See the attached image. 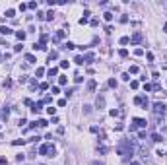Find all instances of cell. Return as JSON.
Instances as JSON below:
<instances>
[{
    "label": "cell",
    "mask_w": 167,
    "mask_h": 165,
    "mask_svg": "<svg viewBox=\"0 0 167 165\" xmlns=\"http://www.w3.org/2000/svg\"><path fill=\"white\" fill-rule=\"evenodd\" d=\"M84 113L89 115V113H91V107H89V105H84Z\"/></svg>",
    "instance_id": "cell-32"
},
{
    "label": "cell",
    "mask_w": 167,
    "mask_h": 165,
    "mask_svg": "<svg viewBox=\"0 0 167 165\" xmlns=\"http://www.w3.org/2000/svg\"><path fill=\"white\" fill-rule=\"evenodd\" d=\"M132 124H134V126H136V128H138V126H142V128H144V126H146V124H148V122H146V120H144V118H134V120H132Z\"/></svg>",
    "instance_id": "cell-5"
},
{
    "label": "cell",
    "mask_w": 167,
    "mask_h": 165,
    "mask_svg": "<svg viewBox=\"0 0 167 165\" xmlns=\"http://www.w3.org/2000/svg\"><path fill=\"white\" fill-rule=\"evenodd\" d=\"M130 165H140L138 161H130Z\"/></svg>",
    "instance_id": "cell-46"
},
{
    "label": "cell",
    "mask_w": 167,
    "mask_h": 165,
    "mask_svg": "<svg viewBox=\"0 0 167 165\" xmlns=\"http://www.w3.org/2000/svg\"><path fill=\"white\" fill-rule=\"evenodd\" d=\"M6 18H16V10L14 8H8L6 10Z\"/></svg>",
    "instance_id": "cell-12"
},
{
    "label": "cell",
    "mask_w": 167,
    "mask_h": 165,
    "mask_svg": "<svg viewBox=\"0 0 167 165\" xmlns=\"http://www.w3.org/2000/svg\"><path fill=\"white\" fill-rule=\"evenodd\" d=\"M47 74H49V78H53V76L58 74V68H55V66H53V68H49V70H47Z\"/></svg>",
    "instance_id": "cell-9"
},
{
    "label": "cell",
    "mask_w": 167,
    "mask_h": 165,
    "mask_svg": "<svg viewBox=\"0 0 167 165\" xmlns=\"http://www.w3.org/2000/svg\"><path fill=\"white\" fill-rule=\"evenodd\" d=\"M0 33H2V35H6V37H8V35H10V33H12V29H10V27H6V25H2V27H0Z\"/></svg>",
    "instance_id": "cell-10"
},
{
    "label": "cell",
    "mask_w": 167,
    "mask_h": 165,
    "mask_svg": "<svg viewBox=\"0 0 167 165\" xmlns=\"http://www.w3.org/2000/svg\"><path fill=\"white\" fill-rule=\"evenodd\" d=\"M95 107H97V109H105V97H103V95H99V97L95 99Z\"/></svg>",
    "instance_id": "cell-3"
},
{
    "label": "cell",
    "mask_w": 167,
    "mask_h": 165,
    "mask_svg": "<svg viewBox=\"0 0 167 165\" xmlns=\"http://www.w3.org/2000/svg\"><path fill=\"white\" fill-rule=\"evenodd\" d=\"M53 18H55V14H53V10H51V12L45 16V20H53Z\"/></svg>",
    "instance_id": "cell-36"
},
{
    "label": "cell",
    "mask_w": 167,
    "mask_h": 165,
    "mask_svg": "<svg viewBox=\"0 0 167 165\" xmlns=\"http://www.w3.org/2000/svg\"><path fill=\"white\" fill-rule=\"evenodd\" d=\"M0 118H8V109H6V111H0Z\"/></svg>",
    "instance_id": "cell-30"
},
{
    "label": "cell",
    "mask_w": 167,
    "mask_h": 165,
    "mask_svg": "<svg viewBox=\"0 0 167 165\" xmlns=\"http://www.w3.org/2000/svg\"><path fill=\"white\" fill-rule=\"evenodd\" d=\"M152 142H161V136H159L157 132H154V134H152Z\"/></svg>",
    "instance_id": "cell-15"
},
{
    "label": "cell",
    "mask_w": 167,
    "mask_h": 165,
    "mask_svg": "<svg viewBox=\"0 0 167 165\" xmlns=\"http://www.w3.org/2000/svg\"><path fill=\"white\" fill-rule=\"evenodd\" d=\"M134 55H136V56H142V55H144V51H142V49H134Z\"/></svg>",
    "instance_id": "cell-33"
},
{
    "label": "cell",
    "mask_w": 167,
    "mask_h": 165,
    "mask_svg": "<svg viewBox=\"0 0 167 165\" xmlns=\"http://www.w3.org/2000/svg\"><path fill=\"white\" fill-rule=\"evenodd\" d=\"M0 165H6V157H0Z\"/></svg>",
    "instance_id": "cell-45"
},
{
    "label": "cell",
    "mask_w": 167,
    "mask_h": 165,
    "mask_svg": "<svg viewBox=\"0 0 167 165\" xmlns=\"http://www.w3.org/2000/svg\"><path fill=\"white\" fill-rule=\"evenodd\" d=\"M22 49H24V45H22V43H20V45H16V47H14V53H20V51H22Z\"/></svg>",
    "instance_id": "cell-28"
},
{
    "label": "cell",
    "mask_w": 167,
    "mask_h": 165,
    "mask_svg": "<svg viewBox=\"0 0 167 165\" xmlns=\"http://www.w3.org/2000/svg\"><path fill=\"white\" fill-rule=\"evenodd\" d=\"M58 83L64 85V83H66V76H58Z\"/></svg>",
    "instance_id": "cell-26"
},
{
    "label": "cell",
    "mask_w": 167,
    "mask_h": 165,
    "mask_svg": "<svg viewBox=\"0 0 167 165\" xmlns=\"http://www.w3.org/2000/svg\"><path fill=\"white\" fill-rule=\"evenodd\" d=\"M25 60H27V62H35V56L33 55H25Z\"/></svg>",
    "instance_id": "cell-27"
},
{
    "label": "cell",
    "mask_w": 167,
    "mask_h": 165,
    "mask_svg": "<svg viewBox=\"0 0 167 165\" xmlns=\"http://www.w3.org/2000/svg\"><path fill=\"white\" fill-rule=\"evenodd\" d=\"M138 66H136V64H134V66H130V74H138Z\"/></svg>",
    "instance_id": "cell-25"
},
{
    "label": "cell",
    "mask_w": 167,
    "mask_h": 165,
    "mask_svg": "<svg viewBox=\"0 0 167 165\" xmlns=\"http://www.w3.org/2000/svg\"><path fill=\"white\" fill-rule=\"evenodd\" d=\"M64 37H66V31H64V29H58V31H56V35H55V41L64 39Z\"/></svg>",
    "instance_id": "cell-7"
},
{
    "label": "cell",
    "mask_w": 167,
    "mask_h": 165,
    "mask_svg": "<svg viewBox=\"0 0 167 165\" xmlns=\"http://www.w3.org/2000/svg\"><path fill=\"white\" fill-rule=\"evenodd\" d=\"M109 85L111 87H117V80H109Z\"/></svg>",
    "instance_id": "cell-43"
},
{
    "label": "cell",
    "mask_w": 167,
    "mask_h": 165,
    "mask_svg": "<svg viewBox=\"0 0 167 165\" xmlns=\"http://www.w3.org/2000/svg\"><path fill=\"white\" fill-rule=\"evenodd\" d=\"M25 35H27L25 31H18V33H16V37H18L20 41H24V39H25Z\"/></svg>",
    "instance_id": "cell-14"
},
{
    "label": "cell",
    "mask_w": 167,
    "mask_h": 165,
    "mask_svg": "<svg viewBox=\"0 0 167 165\" xmlns=\"http://www.w3.org/2000/svg\"><path fill=\"white\" fill-rule=\"evenodd\" d=\"M45 74V68H37V78H41Z\"/></svg>",
    "instance_id": "cell-29"
},
{
    "label": "cell",
    "mask_w": 167,
    "mask_h": 165,
    "mask_svg": "<svg viewBox=\"0 0 167 165\" xmlns=\"http://www.w3.org/2000/svg\"><path fill=\"white\" fill-rule=\"evenodd\" d=\"M45 16H47V14H43V12H37V18H39V20H45Z\"/></svg>",
    "instance_id": "cell-39"
},
{
    "label": "cell",
    "mask_w": 167,
    "mask_h": 165,
    "mask_svg": "<svg viewBox=\"0 0 167 165\" xmlns=\"http://www.w3.org/2000/svg\"><path fill=\"white\" fill-rule=\"evenodd\" d=\"M74 47H76V45H74V43H70V41H68V43H64V49H68V51H72Z\"/></svg>",
    "instance_id": "cell-18"
},
{
    "label": "cell",
    "mask_w": 167,
    "mask_h": 165,
    "mask_svg": "<svg viewBox=\"0 0 167 165\" xmlns=\"http://www.w3.org/2000/svg\"><path fill=\"white\" fill-rule=\"evenodd\" d=\"M37 124H39L41 128H45V126H47V120H45V118H41V120H37Z\"/></svg>",
    "instance_id": "cell-21"
},
{
    "label": "cell",
    "mask_w": 167,
    "mask_h": 165,
    "mask_svg": "<svg viewBox=\"0 0 167 165\" xmlns=\"http://www.w3.org/2000/svg\"><path fill=\"white\" fill-rule=\"evenodd\" d=\"M29 87H31V89L37 87V80H29Z\"/></svg>",
    "instance_id": "cell-31"
},
{
    "label": "cell",
    "mask_w": 167,
    "mask_h": 165,
    "mask_svg": "<svg viewBox=\"0 0 167 165\" xmlns=\"http://www.w3.org/2000/svg\"><path fill=\"white\" fill-rule=\"evenodd\" d=\"M103 18H105V22H111V20H113V14H111V12H105V14H103Z\"/></svg>",
    "instance_id": "cell-16"
},
{
    "label": "cell",
    "mask_w": 167,
    "mask_h": 165,
    "mask_svg": "<svg viewBox=\"0 0 167 165\" xmlns=\"http://www.w3.org/2000/svg\"><path fill=\"white\" fill-rule=\"evenodd\" d=\"M74 62H76V64H84L85 60H84V56H76V58H74Z\"/></svg>",
    "instance_id": "cell-20"
},
{
    "label": "cell",
    "mask_w": 167,
    "mask_h": 165,
    "mask_svg": "<svg viewBox=\"0 0 167 165\" xmlns=\"http://www.w3.org/2000/svg\"><path fill=\"white\" fill-rule=\"evenodd\" d=\"M47 113H49V115H53V117H55V113H56V109H55V107H49V109H47Z\"/></svg>",
    "instance_id": "cell-34"
},
{
    "label": "cell",
    "mask_w": 167,
    "mask_h": 165,
    "mask_svg": "<svg viewBox=\"0 0 167 165\" xmlns=\"http://www.w3.org/2000/svg\"><path fill=\"white\" fill-rule=\"evenodd\" d=\"M120 115V111H117V109H111V117H119Z\"/></svg>",
    "instance_id": "cell-35"
},
{
    "label": "cell",
    "mask_w": 167,
    "mask_h": 165,
    "mask_svg": "<svg viewBox=\"0 0 167 165\" xmlns=\"http://www.w3.org/2000/svg\"><path fill=\"white\" fill-rule=\"evenodd\" d=\"M95 87H97V82H95V80H89V82H87V91H93Z\"/></svg>",
    "instance_id": "cell-8"
},
{
    "label": "cell",
    "mask_w": 167,
    "mask_h": 165,
    "mask_svg": "<svg viewBox=\"0 0 167 165\" xmlns=\"http://www.w3.org/2000/svg\"><path fill=\"white\" fill-rule=\"evenodd\" d=\"M130 87H132V89H136V87H138V82H136V80H134V82H130Z\"/></svg>",
    "instance_id": "cell-42"
},
{
    "label": "cell",
    "mask_w": 167,
    "mask_h": 165,
    "mask_svg": "<svg viewBox=\"0 0 167 165\" xmlns=\"http://www.w3.org/2000/svg\"><path fill=\"white\" fill-rule=\"evenodd\" d=\"M165 111H167L165 103H155V105H154V113H155V115H165Z\"/></svg>",
    "instance_id": "cell-2"
},
{
    "label": "cell",
    "mask_w": 167,
    "mask_h": 165,
    "mask_svg": "<svg viewBox=\"0 0 167 165\" xmlns=\"http://www.w3.org/2000/svg\"><path fill=\"white\" fill-rule=\"evenodd\" d=\"M56 58H58V53H56V51L49 53V62H53V60H56Z\"/></svg>",
    "instance_id": "cell-13"
},
{
    "label": "cell",
    "mask_w": 167,
    "mask_h": 165,
    "mask_svg": "<svg viewBox=\"0 0 167 165\" xmlns=\"http://www.w3.org/2000/svg\"><path fill=\"white\" fill-rule=\"evenodd\" d=\"M89 165H105V163H103V161H91Z\"/></svg>",
    "instance_id": "cell-44"
},
{
    "label": "cell",
    "mask_w": 167,
    "mask_h": 165,
    "mask_svg": "<svg viewBox=\"0 0 167 165\" xmlns=\"http://www.w3.org/2000/svg\"><path fill=\"white\" fill-rule=\"evenodd\" d=\"M27 8H31V10H35V8H37V2H29V4H27Z\"/></svg>",
    "instance_id": "cell-38"
},
{
    "label": "cell",
    "mask_w": 167,
    "mask_h": 165,
    "mask_svg": "<svg viewBox=\"0 0 167 165\" xmlns=\"http://www.w3.org/2000/svg\"><path fill=\"white\" fill-rule=\"evenodd\" d=\"M97 152H99V153H107V152H109V148H105V146H101V148H97Z\"/></svg>",
    "instance_id": "cell-23"
},
{
    "label": "cell",
    "mask_w": 167,
    "mask_h": 165,
    "mask_svg": "<svg viewBox=\"0 0 167 165\" xmlns=\"http://www.w3.org/2000/svg\"><path fill=\"white\" fill-rule=\"evenodd\" d=\"M60 68H68V60H62L60 62Z\"/></svg>",
    "instance_id": "cell-40"
},
{
    "label": "cell",
    "mask_w": 167,
    "mask_h": 165,
    "mask_svg": "<svg viewBox=\"0 0 167 165\" xmlns=\"http://www.w3.org/2000/svg\"><path fill=\"white\" fill-rule=\"evenodd\" d=\"M12 144H14V146H24V144H25V140H14Z\"/></svg>",
    "instance_id": "cell-22"
},
{
    "label": "cell",
    "mask_w": 167,
    "mask_h": 165,
    "mask_svg": "<svg viewBox=\"0 0 167 165\" xmlns=\"http://www.w3.org/2000/svg\"><path fill=\"white\" fill-rule=\"evenodd\" d=\"M144 89H146V91H152V89H154V85H150V83H144Z\"/></svg>",
    "instance_id": "cell-37"
},
{
    "label": "cell",
    "mask_w": 167,
    "mask_h": 165,
    "mask_svg": "<svg viewBox=\"0 0 167 165\" xmlns=\"http://www.w3.org/2000/svg\"><path fill=\"white\" fill-rule=\"evenodd\" d=\"M119 55L122 56V58H126V56H128V51H126V49H120V51H119Z\"/></svg>",
    "instance_id": "cell-19"
},
{
    "label": "cell",
    "mask_w": 167,
    "mask_h": 165,
    "mask_svg": "<svg viewBox=\"0 0 167 165\" xmlns=\"http://www.w3.org/2000/svg\"><path fill=\"white\" fill-rule=\"evenodd\" d=\"M39 153H41V155H47V153H49V157H53L56 153V148L53 144H43V146L39 148Z\"/></svg>",
    "instance_id": "cell-1"
},
{
    "label": "cell",
    "mask_w": 167,
    "mask_h": 165,
    "mask_svg": "<svg viewBox=\"0 0 167 165\" xmlns=\"http://www.w3.org/2000/svg\"><path fill=\"white\" fill-rule=\"evenodd\" d=\"M140 41H142V33H140V31H136V33L132 35V39H130V43H132V45H138Z\"/></svg>",
    "instance_id": "cell-4"
},
{
    "label": "cell",
    "mask_w": 167,
    "mask_h": 165,
    "mask_svg": "<svg viewBox=\"0 0 167 165\" xmlns=\"http://www.w3.org/2000/svg\"><path fill=\"white\" fill-rule=\"evenodd\" d=\"M130 43V37H120V45H128Z\"/></svg>",
    "instance_id": "cell-17"
},
{
    "label": "cell",
    "mask_w": 167,
    "mask_h": 165,
    "mask_svg": "<svg viewBox=\"0 0 167 165\" xmlns=\"http://www.w3.org/2000/svg\"><path fill=\"white\" fill-rule=\"evenodd\" d=\"M163 31H167V24H165V25H163Z\"/></svg>",
    "instance_id": "cell-47"
},
{
    "label": "cell",
    "mask_w": 167,
    "mask_h": 165,
    "mask_svg": "<svg viewBox=\"0 0 167 165\" xmlns=\"http://www.w3.org/2000/svg\"><path fill=\"white\" fill-rule=\"evenodd\" d=\"M24 159H25V155H24V153H18V155H16V161H20V163H22Z\"/></svg>",
    "instance_id": "cell-24"
},
{
    "label": "cell",
    "mask_w": 167,
    "mask_h": 165,
    "mask_svg": "<svg viewBox=\"0 0 167 165\" xmlns=\"http://www.w3.org/2000/svg\"><path fill=\"white\" fill-rule=\"evenodd\" d=\"M41 109H43V103H33L31 105V113H35V115L41 113Z\"/></svg>",
    "instance_id": "cell-6"
},
{
    "label": "cell",
    "mask_w": 167,
    "mask_h": 165,
    "mask_svg": "<svg viewBox=\"0 0 167 165\" xmlns=\"http://www.w3.org/2000/svg\"><path fill=\"white\" fill-rule=\"evenodd\" d=\"M93 58H95V55H93V53H85V55H84V60H85V62H91Z\"/></svg>",
    "instance_id": "cell-11"
},
{
    "label": "cell",
    "mask_w": 167,
    "mask_h": 165,
    "mask_svg": "<svg viewBox=\"0 0 167 165\" xmlns=\"http://www.w3.org/2000/svg\"><path fill=\"white\" fill-rule=\"evenodd\" d=\"M66 105V99H58V107H64Z\"/></svg>",
    "instance_id": "cell-41"
}]
</instances>
